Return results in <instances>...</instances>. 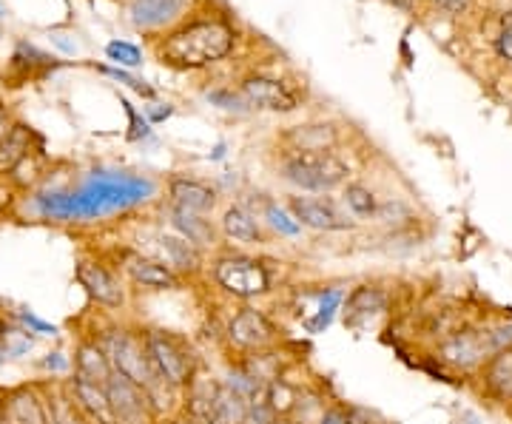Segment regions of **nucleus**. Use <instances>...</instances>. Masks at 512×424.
<instances>
[{"label":"nucleus","instance_id":"nucleus-1","mask_svg":"<svg viewBox=\"0 0 512 424\" xmlns=\"http://www.w3.org/2000/svg\"><path fill=\"white\" fill-rule=\"evenodd\" d=\"M92 339L103 348V353L109 356L111 370L120 373V376H126L128 382H134L137 388L146 393L148 402H151L157 416L174 405L177 390L168 388L163 379L157 376V370H154L151 359H148L143 331H131V328L109 325V328L94 333Z\"/></svg>","mask_w":512,"mask_h":424},{"label":"nucleus","instance_id":"nucleus-2","mask_svg":"<svg viewBox=\"0 0 512 424\" xmlns=\"http://www.w3.org/2000/svg\"><path fill=\"white\" fill-rule=\"evenodd\" d=\"M234 32L222 20H197L171 37H165L160 46V57L168 66L177 69H202L208 63H217L231 52Z\"/></svg>","mask_w":512,"mask_h":424},{"label":"nucleus","instance_id":"nucleus-3","mask_svg":"<svg viewBox=\"0 0 512 424\" xmlns=\"http://www.w3.org/2000/svg\"><path fill=\"white\" fill-rule=\"evenodd\" d=\"M279 174L299 191L328 194L348 183L350 166L333 151H288L279 163Z\"/></svg>","mask_w":512,"mask_h":424},{"label":"nucleus","instance_id":"nucleus-4","mask_svg":"<svg viewBox=\"0 0 512 424\" xmlns=\"http://www.w3.org/2000/svg\"><path fill=\"white\" fill-rule=\"evenodd\" d=\"M143 342H146L148 359L157 370V376L163 379L168 388L180 393L200 368V359L191 348V342L180 333L165 331V328H146Z\"/></svg>","mask_w":512,"mask_h":424},{"label":"nucleus","instance_id":"nucleus-5","mask_svg":"<svg viewBox=\"0 0 512 424\" xmlns=\"http://www.w3.org/2000/svg\"><path fill=\"white\" fill-rule=\"evenodd\" d=\"M211 277L228 296L251 302L271 291V274L259 259L248 254H222L211 262Z\"/></svg>","mask_w":512,"mask_h":424},{"label":"nucleus","instance_id":"nucleus-6","mask_svg":"<svg viewBox=\"0 0 512 424\" xmlns=\"http://www.w3.org/2000/svg\"><path fill=\"white\" fill-rule=\"evenodd\" d=\"M493 342H490V331L487 328H473L464 325L450 331L436 348V359L439 365L456 373H478L490 362L493 356Z\"/></svg>","mask_w":512,"mask_h":424},{"label":"nucleus","instance_id":"nucleus-7","mask_svg":"<svg viewBox=\"0 0 512 424\" xmlns=\"http://www.w3.org/2000/svg\"><path fill=\"white\" fill-rule=\"evenodd\" d=\"M74 279L97 308H106V311H123L126 308V282L117 274V268H111L100 259H80L74 265Z\"/></svg>","mask_w":512,"mask_h":424},{"label":"nucleus","instance_id":"nucleus-8","mask_svg":"<svg viewBox=\"0 0 512 424\" xmlns=\"http://www.w3.org/2000/svg\"><path fill=\"white\" fill-rule=\"evenodd\" d=\"M225 333H228V342L242 353L271 351L279 342V328L274 325V319L254 305L239 308L237 314L231 316Z\"/></svg>","mask_w":512,"mask_h":424},{"label":"nucleus","instance_id":"nucleus-9","mask_svg":"<svg viewBox=\"0 0 512 424\" xmlns=\"http://www.w3.org/2000/svg\"><path fill=\"white\" fill-rule=\"evenodd\" d=\"M137 288L148 291H177L183 288V277L171 271L165 262H160L143 251H120V265H117Z\"/></svg>","mask_w":512,"mask_h":424},{"label":"nucleus","instance_id":"nucleus-10","mask_svg":"<svg viewBox=\"0 0 512 424\" xmlns=\"http://www.w3.org/2000/svg\"><path fill=\"white\" fill-rule=\"evenodd\" d=\"M288 211L302 228H313V231H350L356 225L328 197H291Z\"/></svg>","mask_w":512,"mask_h":424},{"label":"nucleus","instance_id":"nucleus-11","mask_svg":"<svg viewBox=\"0 0 512 424\" xmlns=\"http://www.w3.org/2000/svg\"><path fill=\"white\" fill-rule=\"evenodd\" d=\"M66 399L72 402L74 410H77L89 424H114V413H111L106 385L72 373V376L66 379Z\"/></svg>","mask_w":512,"mask_h":424},{"label":"nucleus","instance_id":"nucleus-12","mask_svg":"<svg viewBox=\"0 0 512 424\" xmlns=\"http://www.w3.org/2000/svg\"><path fill=\"white\" fill-rule=\"evenodd\" d=\"M242 94L245 100L262 111H293L299 106L296 94L282 83V80H274V77H248L242 83Z\"/></svg>","mask_w":512,"mask_h":424},{"label":"nucleus","instance_id":"nucleus-13","mask_svg":"<svg viewBox=\"0 0 512 424\" xmlns=\"http://www.w3.org/2000/svg\"><path fill=\"white\" fill-rule=\"evenodd\" d=\"M157 248H160V262H165L171 271H177L180 277H197L202 271L205 254L194 242L183 240L180 234H157L154 237Z\"/></svg>","mask_w":512,"mask_h":424},{"label":"nucleus","instance_id":"nucleus-14","mask_svg":"<svg viewBox=\"0 0 512 424\" xmlns=\"http://www.w3.org/2000/svg\"><path fill=\"white\" fill-rule=\"evenodd\" d=\"M165 217L171 222L174 234H180L183 240L194 242L202 251L205 248H214L220 242V228L208 220L205 214H194V211H185V208H177V205H168Z\"/></svg>","mask_w":512,"mask_h":424},{"label":"nucleus","instance_id":"nucleus-15","mask_svg":"<svg viewBox=\"0 0 512 424\" xmlns=\"http://www.w3.org/2000/svg\"><path fill=\"white\" fill-rule=\"evenodd\" d=\"M481 390L498 405H512V345L490 356V362L478 370Z\"/></svg>","mask_w":512,"mask_h":424},{"label":"nucleus","instance_id":"nucleus-16","mask_svg":"<svg viewBox=\"0 0 512 424\" xmlns=\"http://www.w3.org/2000/svg\"><path fill=\"white\" fill-rule=\"evenodd\" d=\"M168 197H171V205L194 211V214H205V217L217 208V188L194 177H174L168 183Z\"/></svg>","mask_w":512,"mask_h":424},{"label":"nucleus","instance_id":"nucleus-17","mask_svg":"<svg viewBox=\"0 0 512 424\" xmlns=\"http://www.w3.org/2000/svg\"><path fill=\"white\" fill-rule=\"evenodd\" d=\"M384 311H387V294H384L382 288H376V285H359L345 299L342 319H345L348 328H359L362 322L384 314Z\"/></svg>","mask_w":512,"mask_h":424},{"label":"nucleus","instance_id":"nucleus-18","mask_svg":"<svg viewBox=\"0 0 512 424\" xmlns=\"http://www.w3.org/2000/svg\"><path fill=\"white\" fill-rule=\"evenodd\" d=\"M220 234L228 242L237 245H265L268 237L262 231V225L251 211H245L242 205H228L220 220Z\"/></svg>","mask_w":512,"mask_h":424},{"label":"nucleus","instance_id":"nucleus-19","mask_svg":"<svg viewBox=\"0 0 512 424\" xmlns=\"http://www.w3.org/2000/svg\"><path fill=\"white\" fill-rule=\"evenodd\" d=\"M72 373L83 376V379H92V382L106 385L114 370H111L109 356L103 353V348L94 342L92 336H83V339H77V345H74Z\"/></svg>","mask_w":512,"mask_h":424},{"label":"nucleus","instance_id":"nucleus-20","mask_svg":"<svg viewBox=\"0 0 512 424\" xmlns=\"http://www.w3.org/2000/svg\"><path fill=\"white\" fill-rule=\"evenodd\" d=\"M248 416H251V402L228 382H220L211 413L202 424H248Z\"/></svg>","mask_w":512,"mask_h":424},{"label":"nucleus","instance_id":"nucleus-21","mask_svg":"<svg viewBox=\"0 0 512 424\" xmlns=\"http://www.w3.org/2000/svg\"><path fill=\"white\" fill-rule=\"evenodd\" d=\"M185 0H134L131 3V23L137 29H157L183 12Z\"/></svg>","mask_w":512,"mask_h":424},{"label":"nucleus","instance_id":"nucleus-22","mask_svg":"<svg viewBox=\"0 0 512 424\" xmlns=\"http://www.w3.org/2000/svg\"><path fill=\"white\" fill-rule=\"evenodd\" d=\"M285 143L291 146V151H333V146L339 143V131L330 123H308L288 131Z\"/></svg>","mask_w":512,"mask_h":424},{"label":"nucleus","instance_id":"nucleus-23","mask_svg":"<svg viewBox=\"0 0 512 424\" xmlns=\"http://www.w3.org/2000/svg\"><path fill=\"white\" fill-rule=\"evenodd\" d=\"M32 154V129L12 123V129L0 140V174H12Z\"/></svg>","mask_w":512,"mask_h":424},{"label":"nucleus","instance_id":"nucleus-24","mask_svg":"<svg viewBox=\"0 0 512 424\" xmlns=\"http://www.w3.org/2000/svg\"><path fill=\"white\" fill-rule=\"evenodd\" d=\"M342 200H345V205H348L350 214H353V217H359V220H370V217H376V211H379V200H376V194L362 183L345 185Z\"/></svg>","mask_w":512,"mask_h":424},{"label":"nucleus","instance_id":"nucleus-25","mask_svg":"<svg viewBox=\"0 0 512 424\" xmlns=\"http://www.w3.org/2000/svg\"><path fill=\"white\" fill-rule=\"evenodd\" d=\"M32 348H35V336H32V331H26L23 325L20 328H6L0 333V353L6 359H20Z\"/></svg>","mask_w":512,"mask_h":424},{"label":"nucleus","instance_id":"nucleus-26","mask_svg":"<svg viewBox=\"0 0 512 424\" xmlns=\"http://www.w3.org/2000/svg\"><path fill=\"white\" fill-rule=\"evenodd\" d=\"M265 217H268V222L274 225L279 234H285V237L299 234V228H302L299 222L293 220V217H288V214H285V211H282V208L274 203H268V208H265Z\"/></svg>","mask_w":512,"mask_h":424},{"label":"nucleus","instance_id":"nucleus-27","mask_svg":"<svg viewBox=\"0 0 512 424\" xmlns=\"http://www.w3.org/2000/svg\"><path fill=\"white\" fill-rule=\"evenodd\" d=\"M106 55H109L114 63H123V66H137V63H140V49L131 46V43H120V40H114V43L106 46Z\"/></svg>","mask_w":512,"mask_h":424},{"label":"nucleus","instance_id":"nucleus-28","mask_svg":"<svg viewBox=\"0 0 512 424\" xmlns=\"http://www.w3.org/2000/svg\"><path fill=\"white\" fill-rule=\"evenodd\" d=\"M316 424H362V422L356 419V413L348 410V407L333 405L322 410V416H319V422Z\"/></svg>","mask_w":512,"mask_h":424},{"label":"nucleus","instance_id":"nucleus-29","mask_svg":"<svg viewBox=\"0 0 512 424\" xmlns=\"http://www.w3.org/2000/svg\"><path fill=\"white\" fill-rule=\"evenodd\" d=\"M490 331V342H493V351H504V348H510L512 345V319L507 322H498L493 328H487Z\"/></svg>","mask_w":512,"mask_h":424},{"label":"nucleus","instance_id":"nucleus-30","mask_svg":"<svg viewBox=\"0 0 512 424\" xmlns=\"http://www.w3.org/2000/svg\"><path fill=\"white\" fill-rule=\"evenodd\" d=\"M20 319V325L26 328V331H32V333H43V336H55V325H49V322H43L40 316H35L32 311H20L18 314Z\"/></svg>","mask_w":512,"mask_h":424},{"label":"nucleus","instance_id":"nucleus-31","mask_svg":"<svg viewBox=\"0 0 512 424\" xmlns=\"http://www.w3.org/2000/svg\"><path fill=\"white\" fill-rule=\"evenodd\" d=\"M495 52L512 63V12L504 15V29H501V35L495 37Z\"/></svg>","mask_w":512,"mask_h":424},{"label":"nucleus","instance_id":"nucleus-32","mask_svg":"<svg viewBox=\"0 0 512 424\" xmlns=\"http://www.w3.org/2000/svg\"><path fill=\"white\" fill-rule=\"evenodd\" d=\"M40 365L46 370H69L72 368V359H66L63 353H49Z\"/></svg>","mask_w":512,"mask_h":424},{"label":"nucleus","instance_id":"nucleus-33","mask_svg":"<svg viewBox=\"0 0 512 424\" xmlns=\"http://www.w3.org/2000/svg\"><path fill=\"white\" fill-rule=\"evenodd\" d=\"M439 9H444V12H453V15H458L461 9H467V3L470 0H433Z\"/></svg>","mask_w":512,"mask_h":424},{"label":"nucleus","instance_id":"nucleus-34","mask_svg":"<svg viewBox=\"0 0 512 424\" xmlns=\"http://www.w3.org/2000/svg\"><path fill=\"white\" fill-rule=\"evenodd\" d=\"M12 129V120H9V111L3 109V106H0V140H3V134H6V131Z\"/></svg>","mask_w":512,"mask_h":424},{"label":"nucleus","instance_id":"nucleus-35","mask_svg":"<svg viewBox=\"0 0 512 424\" xmlns=\"http://www.w3.org/2000/svg\"><path fill=\"white\" fill-rule=\"evenodd\" d=\"M0 424H9L6 422V413H3V405H0Z\"/></svg>","mask_w":512,"mask_h":424},{"label":"nucleus","instance_id":"nucleus-36","mask_svg":"<svg viewBox=\"0 0 512 424\" xmlns=\"http://www.w3.org/2000/svg\"><path fill=\"white\" fill-rule=\"evenodd\" d=\"M0 15H3V9H0Z\"/></svg>","mask_w":512,"mask_h":424},{"label":"nucleus","instance_id":"nucleus-37","mask_svg":"<svg viewBox=\"0 0 512 424\" xmlns=\"http://www.w3.org/2000/svg\"><path fill=\"white\" fill-rule=\"evenodd\" d=\"M185 424H194V422H185Z\"/></svg>","mask_w":512,"mask_h":424}]
</instances>
